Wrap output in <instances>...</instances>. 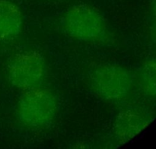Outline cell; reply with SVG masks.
Segmentation results:
<instances>
[{"label": "cell", "mask_w": 156, "mask_h": 149, "mask_svg": "<svg viewBox=\"0 0 156 149\" xmlns=\"http://www.w3.org/2000/svg\"><path fill=\"white\" fill-rule=\"evenodd\" d=\"M90 88L108 103L124 100L130 93L133 79L130 71L117 64H104L92 70L88 78Z\"/></svg>", "instance_id": "3"}, {"label": "cell", "mask_w": 156, "mask_h": 149, "mask_svg": "<svg viewBox=\"0 0 156 149\" xmlns=\"http://www.w3.org/2000/svg\"><path fill=\"white\" fill-rule=\"evenodd\" d=\"M24 17L19 6L11 0H0V40L12 41L22 31Z\"/></svg>", "instance_id": "6"}, {"label": "cell", "mask_w": 156, "mask_h": 149, "mask_svg": "<svg viewBox=\"0 0 156 149\" xmlns=\"http://www.w3.org/2000/svg\"><path fill=\"white\" fill-rule=\"evenodd\" d=\"M46 74L45 59L36 50H25L18 53L13 56L8 65L9 83L21 91L41 87Z\"/></svg>", "instance_id": "4"}, {"label": "cell", "mask_w": 156, "mask_h": 149, "mask_svg": "<svg viewBox=\"0 0 156 149\" xmlns=\"http://www.w3.org/2000/svg\"><path fill=\"white\" fill-rule=\"evenodd\" d=\"M62 27L72 39L88 43H101L109 36L105 18L97 9L85 4L75 5L66 11Z\"/></svg>", "instance_id": "1"}, {"label": "cell", "mask_w": 156, "mask_h": 149, "mask_svg": "<svg viewBox=\"0 0 156 149\" xmlns=\"http://www.w3.org/2000/svg\"><path fill=\"white\" fill-rule=\"evenodd\" d=\"M152 12H153L154 16L156 18V0H153V2H152Z\"/></svg>", "instance_id": "8"}, {"label": "cell", "mask_w": 156, "mask_h": 149, "mask_svg": "<svg viewBox=\"0 0 156 149\" xmlns=\"http://www.w3.org/2000/svg\"><path fill=\"white\" fill-rule=\"evenodd\" d=\"M58 101L53 91L47 88H34L24 91L16 106L18 121L30 129L48 127L56 119Z\"/></svg>", "instance_id": "2"}, {"label": "cell", "mask_w": 156, "mask_h": 149, "mask_svg": "<svg viewBox=\"0 0 156 149\" xmlns=\"http://www.w3.org/2000/svg\"><path fill=\"white\" fill-rule=\"evenodd\" d=\"M152 121L147 111L139 107H127L117 113L112 126L114 138L119 144H126L141 133Z\"/></svg>", "instance_id": "5"}, {"label": "cell", "mask_w": 156, "mask_h": 149, "mask_svg": "<svg viewBox=\"0 0 156 149\" xmlns=\"http://www.w3.org/2000/svg\"><path fill=\"white\" fill-rule=\"evenodd\" d=\"M139 84L146 95L156 97V60L143 64L139 73Z\"/></svg>", "instance_id": "7"}]
</instances>
